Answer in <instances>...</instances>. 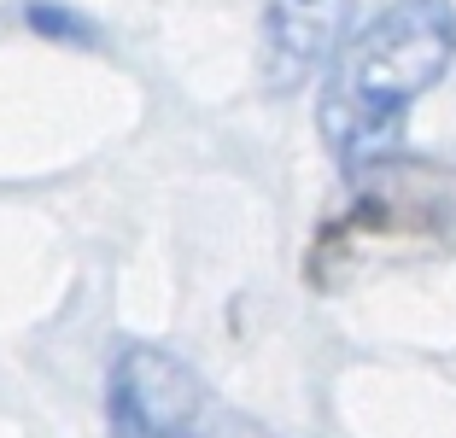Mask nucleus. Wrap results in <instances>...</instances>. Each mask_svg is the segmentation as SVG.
<instances>
[{"mask_svg":"<svg viewBox=\"0 0 456 438\" xmlns=\"http://www.w3.org/2000/svg\"><path fill=\"white\" fill-rule=\"evenodd\" d=\"M456 6L451 0H392L369 29H357L322 88V141L351 170L387 152L403 111L451 70Z\"/></svg>","mask_w":456,"mask_h":438,"instance_id":"f257e3e1","label":"nucleus"},{"mask_svg":"<svg viewBox=\"0 0 456 438\" xmlns=\"http://www.w3.org/2000/svg\"><path fill=\"white\" fill-rule=\"evenodd\" d=\"M111 438H281L223 403L188 362L164 345H123L106 369Z\"/></svg>","mask_w":456,"mask_h":438,"instance_id":"f03ea898","label":"nucleus"},{"mask_svg":"<svg viewBox=\"0 0 456 438\" xmlns=\"http://www.w3.org/2000/svg\"><path fill=\"white\" fill-rule=\"evenodd\" d=\"M346 24L351 0H264V77L275 88H298L316 65H328Z\"/></svg>","mask_w":456,"mask_h":438,"instance_id":"7ed1b4c3","label":"nucleus"},{"mask_svg":"<svg viewBox=\"0 0 456 438\" xmlns=\"http://www.w3.org/2000/svg\"><path fill=\"white\" fill-rule=\"evenodd\" d=\"M24 24L36 29L41 41H65V47H100V24L94 18L70 12L59 0H24Z\"/></svg>","mask_w":456,"mask_h":438,"instance_id":"20e7f679","label":"nucleus"}]
</instances>
